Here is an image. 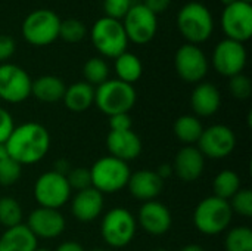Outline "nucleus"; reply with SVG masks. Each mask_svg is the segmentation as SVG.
I'll use <instances>...</instances> for the list:
<instances>
[{"label":"nucleus","instance_id":"c03bdc74","mask_svg":"<svg viewBox=\"0 0 252 251\" xmlns=\"http://www.w3.org/2000/svg\"><path fill=\"white\" fill-rule=\"evenodd\" d=\"M171 173H173V166H170V164H162V166L158 167V170H157V175H158L162 180L167 179V178H170Z\"/></svg>","mask_w":252,"mask_h":251},{"label":"nucleus","instance_id":"4c0bfd02","mask_svg":"<svg viewBox=\"0 0 252 251\" xmlns=\"http://www.w3.org/2000/svg\"><path fill=\"white\" fill-rule=\"evenodd\" d=\"M13 129H15V123L10 112L0 107V145L6 143Z\"/></svg>","mask_w":252,"mask_h":251},{"label":"nucleus","instance_id":"f8f14e48","mask_svg":"<svg viewBox=\"0 0 252 251\" xmlns=\"http://www.w3.org/2000/svg\"><path fill=\"white\" fill-rule=\"evenodd\" d=\"M221 30L229 40L244 43L252 36V6L247 1H235L224 6L221 13Z\"/></svg>","mask_w":252,"mask_h":251},{"label":"nucleus","instance_id":"e433bc0d","mask_svg":"<svg viewBox=\"0 0 252 251\" xmlns=\"http://www.w3.org/2000/svg\"><path fill=\"white\" fill-rule=\"evenodd\" d=\"M133 6V0H103L105 16L121 21Z\"/></svg>","mask_w":252,"mask_h":251},{"label":"nucleus","instance_id":"de8ad7c7","mask_svg":"<svg viewBox=\"0 0 252 251\" xmlns=\"http://www.w3.org/2000/svg\"><path fill=\"white\" fill-rule=\"evenodd\" d=\"M235 1H238V0H221V3H223L224 6H229V4H232V3H235Z\"/></svg>","mask_w":252,"mask_h":251},{"label":"nucleus","instance_id":"7ed1b4c3","mask_svg":"<svg viewBox=\"0 0 252 251\" xmlns=\"http://www.w3.org/2000/svg\"><path fill=\"white\" fill-rule=\"evenodd\" d=\"M137 99L136 90L118 78H109L94 89V105L108 117L130 112Z\"/></svg>","mask_w":252,"mask_h":251},{"label":"nucleus","instance_id":"c9c22d12","mask_svg":"<svg viewBox=\"0 0 252 251\" xmlns=\"http://www.w3.org/2000/svg\"><path fill=\"white\" fill-rule=\"evenodd\" d=\"M66 180L71 186V189L83 191L92 186V179H90V170L84 167H75L71 169L66 175Z\"/></svg>","mask_w":252,"mask_h":251},{"label":"nucleus","instance_id":"37998d69","mask_svg":"<svg viewBox=\"0 0 252 251\" xmlns=\"http://www.w3.org/2000/svg\"><path fill=\"white\" fill-rule=\"evenodd\" d=\"M55 172H58V173H61V175H63V176H66L68 175V172L71 170V166H69V163L66 161V160H59L56 164H55Z\"/></svg>","mask_w":252,"mask_h":251},{"label":"nucleus","instance_id":"a18cd8bd","mask_svg":"<svg viewBox=\"0 0 252 251\" xmlns=\"http://www.w3.org/2000/svg\"><path fill=\"white\" fill-rule=\"evenodd\" d=\"M180 251H205V249L199 244H189V246L183 247Z\"/></svg>","mask_w":252,"mask_h":251},{"label":"nucleus","instance_id":"ddd939ff","mask_svg":"<svg viewBox=\"0 0 252 251\" xmlns=\"http://www.w3.org/2000/svg\"><path fill=\"white\" fill-rule=\"evenodd\" d=\"M236 146L235 132L224 124H213L204 129L199 141L198 149L205 158L221 160L229 157Z\"/></svg>","mask_w":252,"mask_h":251},{"label":"nucleus","instance_id":"473e14b6","mask_svg":"<svg viewBox=\"0 0 252 251\" xmlns=\"http://www.w3.org/2000/svg\"><path fill=\"white\" fill-rule=\"evenodd\" d=\"M230 209L233 215H239L242 217L250 219L252 217V192L248 188H241L230 200H229Z\"/></svg>","mask_w":252,"mask_h":251},{"label":"nucleus","instance_id":"603ef678","mask_svg":"<svg viewBox=\"0 0 252 251\" xmlns=\"http://www.w3.org/2000/svg\"><path fill=\"white\" fill-rule=\"evenodd\" d=\"M241 1H247V3H251L252 0H241Z\"/></svg>","mask_w":252,"mask_h":251},{"label":"nucleus","instance_id":"412c9836","mask_svg":"<svg viewBox=\"0 0 252 251\" xmlns=\"http://www.w3.org/2000/svg\"><path fill=\"white\" fill-rule=\"evenodd\" d=\"M103 210V195L93 186L78 191L71 201V213L80 222L96 220Z\"/></svg>","mask_w":252,"mask_h":251},{"label":"nucleus","instance_id":"58836bf2","mask_svg":"<svg viewBox=\"0 0 252 251\" xmlns=\"http://www.w3.org/2000/svg\"><path fill=\"white\" fill-rule=\"evenodd\" d=\"M133 121L130 114H115L109 117V130L112 132H123V130H131Z\"/></svg>","mask_w":252,"mask_h":251},{"label":"nucleus","instance_id":"9b49d317","mask_svg":"<svg viewBox=\"0 0 252 251\" xmlns=\"http://www.w3.org/2000/svg\"><path fill=\"white\" fill-rule=\"evenodd\" d=\"M208 67L204 50L196 44H182L174 55L176 72L186 83H201L208 72Z\"/></svg>","mask_w":252,"mask_h":251},{"label":"nucleus","instance_id":"39448f33","mask_svg":"<svg viewBox=\"0 0 252 251\" xmlns=\"http://www.w3.org/2000/svg\"><path fill=\"white\" fill-rule=\"evenodd\" d=\"M233 219L229 201L219 197H207L196 206L193 212V223L204 235H217L224 232Z\"/></svg>","mask_w":252,"mask_h":251},{"label":"nucleus","instance_id":"bb28decb","mask_svg":"<svg viewBox=\"0 0 252 251\" xmlns=\"http://www.w3.org/2000/svg\"><path fill=\"white\" fill-rule=\"evenodd\" d=\"M204 132V126L196 115H182L174 123V135L185 145L198 143L201 135Z\"/></svg>","mask_w":252,"mask_h":251},{"label":"nucleus","instance_id":"f03ea898","mask_svg":"<svg viewBox=\"0 0 252 251\" xmlns=\"http://www.w3.org/2000/svg\"><path fill=\"white\" fill-rule=\"evenodd\" d=\"M177 28L190 44L207 41L214 31V18L201 1L186 3L177 13Z\"/></svg>","mask_w":252,"mask_h":251},{"label":"nucleus","instance_id":"c85d7f7f","mask_svg":"<svg viewBox=\"0 0 252 251\" xmlns=\"http://www.w3.org/2000/svg\"><path fill=\"white\" fill-rule=\"evenodd\" d=\"M83 75L84 81L89 83L90 86H100L102 83L109 80V67L105 62V59L94 56L84 64Z\"/></svg>","mask_w":252,"mask_h":251},{"label":"nucleus","instance_id":"3c124183","mask_svg":"<svg viewBox=\"0 0 252 251\" xmlns=\"http://www.w3.org/2000/svg\"><path fill=\"white\" fill-rule=\"evenodd\" d=\"M152 251H167V250H164V249H157V250H152Z\"/></svg>","mask_w":252,"mask_h":251},{"label":"nucleus","instance_id":"20e7f679","mask_svg":"<svg viewBox=\"0 0 252 251\" xmlns=\"http://www.w3.org/2000/svg\"><path fill=\"white\" fill-rule=\"evenodd\" d=\"M89 170L92 186L102 195L115 194L126 188L131 175L128 164L112 155L99 158Z\"/></svg>","mask_w":252,"mask_h":251},{"label":"nucleus","instance_id":"dca6fc26","mask_svg":"<svg viewBox=\"0 0 252 251\" xmlns=\"http://www.w3.org/2000/svg\"><path fill=\"white\" fill-rule=\"evenodd\" d=\"M27 226L37 240H52L65 231V219L59 210L38 207L28 216Z\"/></svg>","mask_w":252,"mask_h":251},{"label":"nucleus","instance_id":"aec40b11","mask_svg":"<svg viewBox=\"0 0 252 251\" xmlns=\"http://www.w3.org/2000/svg\"><path fill=\"white\" fill-rule=\"evenodd\" d=\"M127 188L136 200L146 203L155 200L161 194L164 180L154 170H139L130 175Z\"/></svg>","mask_w":252,"mask_h":251},{"label":"nucleus","instance_id":"6e6552de","mask_svg":"<svg viewBox=\"0 0 252 251\" xmlns=\"http://www.w3.org/2000/svg\"><path fill=\"white\" fill-rule=\"evenodd\" d=\"M137 223L131 212L123 207L111 209L102 219L100 234L103 241L114 249L128 246L136 235Z\"/></svg>","mask_w":252,"mask_h":251},{"label":"nucleus","instance_id":"7c9ffc66","mask_svg":"<svg viewBox=\"0 0 252 251\" xmlns=\"http://www.w3.org/2000/svg\"><path fill=\"white\" fill-rule=\"evenodd\" d=\"M22 222V209L21 204L12 197L0 198V225L4 228L16 226Z\"/></svg>","mask_w":252,"mask_h":251},{"label":"nucleus","instance_id":"79ce46f5","mask_svg":"<svg viewBox=\"0 0 252 251\" xmlns=\"http://www.w3.org/2000/svg\"><path fill=\"white\" fill-rule=\"evenodd\" d=\"M55 251H86L83 249L81 244L75 243V241H65L62 244L58 246V249Z\"/></svg>","mask_w":252,"mask_h":251},{"label":"nucleus","instance_id":"ea45409f","mask_svg":"<svg viewBox=\"0 0 252 251\" xmlns=\"http://www.w3.org/2000/svg\"><path fill=\"white\" fill-rule=\"evenodd\" d=\"M16 50L15 40L7 34H0V62H4L13 56Z\"/></svg>","mask_w":252,"mask_h":251},{"label":"nucleus","instance_id":"2f4dec72","mask_svg":"<svg viewBox=\"0 0 252 251\" xmlns=\"http://www.w3.org/2000/svg\"><path fill=\"white\" fill-rule=\"evenodd\" d=\"M86 25L75 18H66L61 19L59 27V38H62L66 43H80L86 37Z\"/></svg>","mask_w":252,"mask_h":251},{"label":"nucleus","instance_id":"72a5a7b5","mask_svg":"<svg viewBox=\"0 0 252 251\" xmlns=\"http://www.w3.org/2000/svg\"><path fill=\"white\" fill-rule=\"evenodd\" d=\"M22 166L18 164L15 160H12L9 155H6L0 161V185L3 186H10L16 183L21 178Z\"/></svg>","mask_w":252,"mask_h":251},{"label":"nucleus","instance_id":"423d86ee","mask_svg":"<svg viewBox=\"0 0 252 251\" xmlns=\"http://www.w3.org/2000/svg\"><path fill=\"white\" fill-rule=\"evenodd\" d=\"M90 38L94 49L106 58L115 59L121 53L127 52L128 38L121 21L118 19H112L109 16L99 18L92 27Z\"/></svg>","mask_w":252,"mask_h":251},{"label":"nucleus","instance_id":"f257e3e1","mask_svg":"<svg viewBox=\"0 0 252 251\" xmlns=\"http://www.w3.org/2000/svg\"><path fill=\"white\" fill-rule=\"evenodd\" d=\"M3 146L6 154L18 164H35L50 149V133L38 123H24L13 129Z\"/></svg>","mask_w":252,"mask_h":251},{"label":"nucleus","instance_id":"5701e85b","mask_svg":"<svg viewBox=\"0 0 252 251\" xmlns=\"http://www.w3.org/2000/svg\"><path fill=\"white\" fill-rule=\"evenodd\" d=\"M37 238L28 229L27 225L19 223L12 228H6L0 235V251H34L38 249Z\"/></svg>","mask_w":252,"mask_h":251},{"label":"nucleus","instance_id":"f3484780","mask_svg":"<svg viewBox=\"0 0 252 251\" xmlns=\"http://www.w3.org/2000/svg\"><path fill=\"white\" fill-rule=\"evenodd\" d=\"M142 229L151 235H164L170 231L173 217L168 207L157 200L146 201L142 204L137 216Z\"/></svg>","mask_w":252,"mask_h":251},{"label":"nucleus","instance_id":"49530a36","mask_svg":"<svg viewBox=\"0 0 252 251\" xmlns=\"http://www.w3.org/2000/svg\"><path fill=\"white\" fill-rule=\"evenodd\" d=\"M7 154H6V151H4V146L3 145H0V161L6 157Z\"/></svg>","mask_w":252,"mask_h":251},{"label":"nucleus","instance_id":"6ab92c4d","mask_svg":"<svg viewBox=\"0 0 252 251\" xmlns=\"http://www.w3.org/2000/svg\"><path fill=\"white\" fill-rule=\"evenodd\" d=\"M106 148L112 157L127 163L130 160H136L142 154V141L133 129L123 132L109 130L106 136Z\"/></svg>","mask_w":252,"mask_h":251},{"label":"nucleus","instance_id":"393cba45","mask_svg":"<svg viewBox=\"0 0 252 251\" xmlns=\"http://www.w3.org/2000/svg\"><path fill=\"white\" fill-rule=\"evenodd\" d=\"M65 89V83L56 75H41L31 83V95L46 104L62 101Z\"/></svg>","mask_w":252,"mask_h":251},{"label":"nucleus","instance_id":"b1692460","mask_svg":"<svg viewBox=\"0 0 252 251\" xmlns=\"http://www.w3.org/2000/svg\"><path fill=\"white\" fill-rule=\"evenodd\" d=\"M62 101L69 111L84 112L94 104V87L86 81H77L65 89Z\"/></svg>","mask_w":252,"mask_h":251},{"label":"nucleus","instance_id":"8fccbe9b","mask_svg":"<svg viewBox=\"0 0 252 251\" xmlns=\"http://www.w3.org/2000/svg\"><path fill=\"white\" fill-rule=\"evenodd\" d=\"M90 251H105V250H102V249H93V250H90Z\"/></svg>","mask_w":252,"mask_h":251},{"label":"nucleus","instance_id":"2eb2a0df","mask_svg":"<svg viewBox=\"0 0 252 251\" xmlns=\"http://www.w3.org/2000/svg\"><path fill=\"white\" fill-rule=\"evenodd\" d=\"M247 49L244 43L224 38L213 50L211 62L214 70L223 77H233L241 74L247 65Z\"/></svg>","mask_w":252,"mask_h":251},{"label":"nucleus","instance_id":"0eeeda50","mask_svg":"<svg viewBox=\"0 0 252 251\" xmlns=\"http://www.w3.org/2000/svg\"><path fill=\"white\" fill-rule=\"evenodd\" d=\"M61 18L50 9H37L27 15L21 31L25 41L32 46H49L59 38Z\"/></svg>","mask_w":252,"mask_h":251},{"label":"nucleus","instance_id":"a19ab883","mask_svg":"<svg viewBox=\"0 0 252 251\" xmlns=\"http://www.w3.org/2000/svg\"><path fill=\"white\" fill-rule=\"evenodd\" d=\"M171 0H143V4L155 15L165 12L170 6Z\"/></svg>","mask_w":252,"mask_h":251},{"label":"nucleus","instance_id":"c756f323","mask_svg":"<svg viewBox=\"0 0 252 251\" xmlns=\"http://www.w3.org/2000/svg\"><path fill=\"white\" fill-rule=\"evenodd\" d=\"M226 251H252V231L247 226L230 229L224 238Z\"/></svg>","mask_w":252,"mask_h":251},{"label":"nucleus","instance_id":"a211bd4d","mask_svg":"<svg viewBox=\"0 0 252 251\" xmlns=\"http://www.w3.org/2000/svg\"><path fill=\"white\" fill-rule=\"evenodd\" d=\"M205 169V157L193 145H185L174 157L173 173L183 182H195Z\"/></svg>","mask_w":252,"mask_h":251},{"label":"nucleus","instance_id":"f704fd0d","mask_svg":"<svg viewBox=\"0 0 252 251\" xmlns=\"http://www.w3.org/2000/svg\"><path fill=\"white\" fill-rule=\"evenodd\" d=\"M229 89H230V93L233 95V98H236L239 101H247L252 93L251 78L248 75H245L244 72L236 74V75L230 77Z\"/></svg>","mask_w":252,"mask_h":251},{"label":"nucleus","instance_id":"4be33fe9","mask_svg":"<svg viewBox=\"0 0 252 251\" xmlns=\"http://www.w3.org/2000/svg\"><path fill=\"white\" fill-rule=\"evenodd\" d=\"M221 105L220 90L208 81H201L196 84L190 95V107L196 117H211Z\"/></svg>","mask_w":252,"mask_h":251},{"label":"nucleus","instance_id":"9d476101","mask_svg":"<svg viewBox=\"0 0 252 251\" xmlns=\"http://www.w3.org/2000/svg\"><path fill=\"white\" fill-rule=\"evenodd\" d=\"M128 41L136 44L149 43L158 31L157 15L152 13L143 3L133 4L121 19Z\"/></svg>","mask_w":252,"mask_h":251},{"label":"nucleus","instance_id":"1a4fd4ad","mask_svg":"<svg viewBox=\"0 0 252 251\" xmlns=\"http://www.w3.org/2000/svg\"><path fill=\"white\" fill-rule=\"evenodd\" d=\"M71 192L72 189L66 180V176L55 170L46 172L38 176L32 189L34 200L37 201L38 207L55 210H59L69 201Z\"/></svg>","mask_w":252,"mask_h":251},{"label":"nucleus","instance_id":"09e8293b","mask_svg":"<svg viewBox=\"0 0 252 251\" xmlns=\"http://www.w3.org/2000/svg\"><path fill=\"white\" fill-rule=\"evenodd\" d=\"M34 251H50V250H47V249H35Z\"/></svg>","mask_w":252,"mask_h":251},{"label":"nucleus","instance_id":"4468645a","mask_svg":"<svg viewBox=\"0 0 252 251\" xmlns=\"http://www.w3.org/2000/svg\"><path fill=\"white\" fill-rule=\"evenodd\" d=\"M31 77L15 64L0 65V99L7 104H19L31 96Z\"/></svg>","mask_w":252,"mask_h":251},{"label":"nucleus","instance_id":"cd10ccee","mask_svg":"<svg viewBox=\"0 0 252 251\" xmlns=\"http://www.w3.org/2000/svg\"><path fill=\"white\" fill-rule=\"evenodd\" d=\"M239 189H241V178L233 170H223L214 178L213 182L214 197L229 201Z\"/></svg>","mask_w":252,"mask_h":251},{"label":"nucleus","instance_id":"a878e982","mask_svg":"<svg viewBox=\"0 0 252 251\" xmlns=\"http://www.w3.org/2000/svg\"><path fill=\"white\" fill-rule=\"evenodd\" d=\"M114 68H115V74H117V78L127 83V84H134L143 74V65H142V61L130 53V52H124L121 53L120 56L115 58V64H114Z\"/></svg>","mask_w":252,"mask_h":251}]
</instances>
